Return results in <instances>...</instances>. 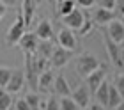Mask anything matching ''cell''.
<instances>
[{
    "mask_svg": "<svg viewBox=\"0 0 124 110\" xmlns=\"http://www.w3.org/2000/svg\"><path fill=\"white\" fill-rule=\"evenodd\" d=\"M37 4H39V0H23V4H21V14H23V20L27 23V27H30V23L34 20Z\"/></svg>",
    "mask_w": 124,
    "mask_h": 110,
    "instance_id": "14",
    "label": "cell"
},
{
    "mask_svg": "<svg viewBox=\"0 0 124 110\" xmlns=\"http://www.w3.org/2000/svg\"><path fill=\"white\" fill-rule=\"evenodd\" d=\"M108 91H110V84H108V80H105V82L96 89V92H94L96 101L101 103L105 108H106V103H108Z\"/></svg>",
    "mask_w": 124,
    "mask_h": 110,
    "instance_id": "17",
    "label": "cell"
},
{
    "mask_svg": "<svg viewBox=\"0 0 124 110\" xmlns=\"http://www.w3.org/2000/svg\"><path fill=\"white\" fill-rule=\"evenodd\" d=\"M53 91L57 92L59 96H69L71 94V87H69V84H67V80H66L64 75H57V76H55Z\"/></svg>",
    "mask_w": 124,
    "mask_h": 110,
    "instance_id": "16",
    "label": "cell"
},
{
    "mask_svg": "<svg viewBox=\"0 0 124 110\" xmlns=\"http://www.w3.org/2000/svg\"><path fill=\"white\" fill-rule=\"evenodd\" d=\"M122 101L121 92L117 91V87L114 84H110V91H108V103H106V108H117Z\"/></svg>",
    "mask_w": 124,
    "mask_h": 110,
    "instance_id": "18",
    "label": "cell"
},
{
    "mask_svg": "<svg viewBox=\"0 0 124 110\" xmlns=\"http://www.w3.org/2000/svg\"><path fill=\"white\" fill-rule=\"evenodd\" d=\"M53 39H46V41H39V46H37V51L36 53L39 55H43V57H46V59H50V55H52V51H53Z\"/></svg>",
    "mask_w": 124,
    "mask_h": 110,
    "instance_id": "19",
    "label": "cell"
},
{
    "mask_svg": "<svg viewBox=\"0 0 124 110\" xmlns=\"http://www.w3.org/2000/svg\"><path fill=\"white\" fill-rule=\"evenodd\" d=\"M27 32V23L23 20V14L18 13L16 20L13 21V25L7 28V34H5V44L7 46H18V41L21 39V36Z\"/></svg>",
    "mask_w": 124,
    "mask_h": 110,
    "instance_id": "1",
    "label": "cell"
},
{
    "mask_svg": "<svg viewBox=\"0 0 124 110\" xmlns=\"http://www.w3.org/2000/svg\"><path fill=\"white\" fill-rule=\"evenodd\" d=\"M46 110H60L59 98H55V96H50L48 100H46Z\"/></svg>",
    "mask_w": 124,
    "mask_h": 110,
    "instance_id": "27",
    "label": "cell"
},
{
    "mask_svg": "<svg viewBox=\"0 0 124 110\" xmlns=\"http://www.w3.org/2000/svg\"><path fill=\"white\" fill-rule=\"evenodd\" d=\"M50 2H53V0H50Z\"/></svg>",
    "mask_w": 124,
    "mask_h": 110,
    "instance_id": "38",
    "label": "cell"
},
{
    "mask_svg": "<svg viewBox=\"0 0 124 110\" xmlns=\"http://www.w3.org/2000/svg\"><path fill=\"white\" fill-rule=\"evenodd\" d=\"M0 2H2L5 7H16V5H18V0H0Z\"/></svg>",
    "mask_w": 124,
    "mask_h": 110,
    "instance_id": "32",
    "label": "cell"
},
{
    "mask_svg": "<svg viewBox=\"0 0 124 110\" xmlns=\"http://www.w3.org/2000/svg\"><path fill=\"white\" fill-rule=\"evenodd\" d=\"M105 80H106V68L103 64H99V68H96L92 73H89L85 76V84H87V87H89L91 92H96V89H98Z\"/></svg>",
    "mask_w": 124,
    "mask_h": 110,
    "instance_id": "6",
    "label": "cell"
},
{
    "mask_svg": "<svg viewBox=\"0 0 124 110\" xmlns=\"http://www.w3.org/2000/svg\"><path fill=\"white\" fill-rule=\"evenodd\" d=\"M11 107H13V94L0 87V110H9Z\"/></svg>",
    "mask_w": 124,
    "mask_h": 110,
    "instance_id": "20",
    "label": "cell"
},
{
    "mask_svg": "<svg viewBox=\"0 0 124 110\" xmlns=\"http://www.w3.org/2000/svg\"><path fill=\"white\" fill-rule=\"evenodd\" d=\"M60 2H62V0H53V4H55V5H59Z\"/></svg>",
    "mask_w": 124,
    "mask_h": 110,
    "instance_id": "36",
    "label": "cell"
},
{
    "mask_svg": "<svg viewBox=\"0 0 124 110\" xmlns=\"http://www.w3.org/2000/svg\"><path fill=\"white\" fill-rule=\"evenodd\" d=\"M36 36L41 39V41H46V39H53V27L50 20H41L39 25L36 27Z\"/></svg>",
    "mask_w": 124,
    "mask_h": 110,
    "instance_id": "15",
    "label": "cell"
},
{
    "mask_svg": "<svg viewBox=\"0 0 124 110\" xmlns=\"http://www.w3.org/2000/svg\"><path fill=\"white\" fill-rule=\"evenodd\" d=\"M101 62L98 60V57H94L91 53H82L78 59L75 60V71L78 76L85 78L89 73H92L96 68H99Z\"/></svg>",
    "mask_w": 124,
    "mask_h": 110,
    "instance_id": "2",
    "label": "cell"
},
{
    "mask_svg": "<svg viewBox=\"0 0 124 110\" xmlns=\"http://www.w3.org/2000/svg\"><path fill=\"white\" fill-rule=\"evenodd\" d=\"M23 85H25V73L21 69H13V75L5 85V91H9L11 94H16L23 89Z\"/></svg>",
    "mask_w": 124,
    "mask_h": 110,
    "instance_id": "10",
    "label": "cell"
},
{
    "mask_svg": "<svg viewBox=\"0 0 124 110\" xmlns=\"http://www.w3.org/2000/svg\"><path fill=\"white\" fill-rule=\"evenodd\" d=\"M71 96L80 108H87L89 103H91V91H89L87 84H80L75 91H71Z\"/></svg>",
    "mask_w": 124,
    "mask_h": 110,
    "instance_id": "11",
    "label": "cell"
},
{
    "mask_svg": "<svg viewBox=\"0 0 124 110\" xmlns=\"http://www.w3.org/2000/svg\"><path fill=\"white\" fill-rule=\"evenodd\" d=\"M117 108H119V110H124V100L121 101V105H119V107H117Z\"/></svg>",
    "mask_w": 124,
    "mask_h": 110,
    "instance_id": "35",
    "label": "cell"
},
{
    "mask_svg": "<svg viewBox=\"0 0 124 110\" xmlns=\"http://www.w3.org/2000/svg\"><path fill=\"white\" fill-rule=\"evenodd\" d=\"M103 43H105L106 51H108V57H110L112 64H114L115 68L122 69V68H124V48L121 46V43L112 41L106 34H105V37H103Z\"/></svg>",
    "mask_w": 124,
    "mask_h": 110,
    "instance_id": "3",
    "label": "cell"
},
{
    "mask_svg": "<svg viewBox=\"0 0 124 110\" xmlns=\"http://www.w3.org/2000/svg\"><path fill=\"white\" fill-rule=\"evenodd\" d=\"M57 43H59V46H62V48H66V50H73L75 51L78 48V39L75 36V32H73L71 28H67V27H64V28L59 30Z\"/></svg>",
    "mask_w": 124,
    "mask_h": 110,
    "instance_id": "5",
    "label": "cell"
},
{
    "mask_svg": "<svg viewBox=\"0 0 124 110\" xmlns=\"http://www.w3.org/2000/svg\"><path fill=\"white\" fill-rule=\"evenodd\" d=\"M75 2L80 5V7H83V9H91L96 4V0H75Z\"/></svg>",
    "mask_w": 124,
    "mask_h": 110,
    "instance_id": "30",
    "label": "cell"
},
{
    "mask_svg": "<svg viewBox=\"0 0 124 110\" xmlns=\"http://www.w3.org/2000/svg\"><path fill=\"white\" fill-rule=\"evenodd\" d=\"M62 18V23H64V27L67 28H71V30H78L82 25H83V21H85V14L82 13L78 7H75L71 11V13H67L64 16H60Z\"/></svg>",
    "mask_w": 124,
    "mask_h": 110,
    "instance_id": "7",
    "label": "cell"
},
{
    "mask_svg": "<svg viewBox=\"0 0 124 110\" xmlns=\"http://www.w3.org/2000/svg\"><path fill=\"white\" fill-rule=\"evenodd\" d=\"M73 55H75L73 50H66V48H62V46H57V48H53L52 55H50V66L60 69L73 59Z\"/></svg>",
    "mask_w": 124,
    "mask_h": 110,
    "instance_id": "4",
    "label": "cell"
},
{
    "mask_svg": "<svg viewBox=\"0 0 124 110\" xmlns=\"http://www.w3.org/2000/svg\"><path fill=\"white\" fill-rule=\"evenodd\" d=\"M117 18L115 13H114V9H106V7H99L94 11V14H92V21H94V25H99V27H103V25H108V23Z\"/></svg>",
    "mask_w": 124,
    "mask_h": 110,
    "instance_id": "12",
    "label": "cell"
},
{
    "mask_svg": "<svg viewBox=\"0 0 124 110\" xmlns=\"http://www.w3.org/2000/svg\"><path fill=\"white\" fill-rule=\"evenodd\" d=\"M39 41H41V39L36 36V32H25L23 36H21V39L18 41V46L23 50V53H36Z\"/></svg>",
    "mask_w": 124,
    "mask_h": 110,
    "instance_id": "8",
    "label": "cell"
},
{
    "mask_svg": "<svg viewBox=\"0 0 124 110\" xmlns=\"http://www.w3.org/2000/svg\"><path fill=\"white\" fill-rule=\"evenodd\" d=\"M114 13H115V16H124V0H117L115 2V7H114Z\"/></svg>",
    "mask_w": 124,
    "mask_h": 110,
    "instance_id": "29",
    "label": "cell"
},
{
    "mask_svg": "<svg viewBox=\"0 0 124 110\" xmlns=\"http://www.w3.org/2000/svg\"><path fill=\"white\" fill-rule=\"evenodd\" d=\"M75 7H76V2H75V0H62V2L57 5V13H59L60 16H64V14H67V13H71Z\"/></svg>",
    "mask_w": 124,
    "mask_h": 110,
    "instance_id": "22",
    "label": "cell"
},
{
    "mask_svg": "<svg viewBox=\"0 0 124 110\" xmlns=\"http://www.w3.org/2000/svg\"><path fill=\"white\" fill-rule=\"evenodd\" d=\"M96 2H99L101 7H106V9H114L115 7V2L117 0H96Z\"/></svg>",
    "mask_w": 124,
    "mask_h": 110,
    "instance_id": "31",
    "label": "cell"
},
{
    "mask_svg": "<svg viewBox=\"0 0 124 110\" xmlns=\"http://www.w3.org/2000/svg\"><path fill=\"white\" fill-rule=\"evenodd\" d=\"M5 11H7V7H5L2 2H0V21H2V18L5 16Z\"/></svg>",
    "mask_w": 124,
    "mask_h": 110,
    "instance_id": "34",
    "label": "cell"
},
{
    "mask_svg": "<svg viewBox=\"0 0 124 110\" xmlns=\"http://www.w3.org/2000/svg\"><path fill=\"white\" fill-rule=\"evenodd\" d=\"M11 75H13V69L11 68H5V66H0V87L5 89V85H7Z\"/></svg>",
    "mask_w": 124,
    "mask_h": 110,
    "instance_id": "25",
    "label": "cell"
},
{
    "mask_svg": "<svg viewBox=\"0 0 124 110\" xmlns=\"http://www.w3.org/2000/svg\"><path fill=\"white\" fill-rule=\"evenodd\" d=\"M87 108H89V110H103L105 107L101 105V103H98V101H96V103H92V105L89 103V107H87Z\"/></svg>",
    "mask_w": 124,
    "mask_h": 110,
    "instance_id": "33",
    "label": "cell"
},
{
    "mask_svg": "<svg viewBox=\"0 0 124 110\" xmlns=\"http://www.w3.org/2000/svg\"><path fill=\"white\" fill-rule=\"evenodd\" d=\"M121 21H122V25H124V16H121Z\"/></svg>",
    "mask_w": 124,
    "mask_h": 110,
    "instance_id": "37",
    "label": "cell"
},
{
    "mask_svg": "<svg viewBox=\"0 0 124 110\" xmlns=\"http://www.w3.org/2000/svg\"><path fill=\"white\" fill-rule=\"evenodd\" d=\"M92 30H94V21H92L91 18H87V16H85V21H83V25L78 28V34H80L82 37H87Z\"/></svg>",
    "mask_w": 124,
    "mask_h": 110,
    "instance_id": "24",
    "label": "cell"
},
{
    "mask_svg": "<svg viewBox=\"0 0 124 110\" xmlns=\"http://www.w3.org/2000/svg\"><path fill=\"white\" fill-rule=\"evenodd\" d=\"M59 103H60V110H78V103L73 100V96H60L59 98Z\"/></svg>",
    "mask_w": 124,
    "mask_h": 110,
    "instance_id": "21",
    "label": "cell"
},
{
    "mask_svg": "<svg viewBox=\"0 0 124 110\" xmlns=\"http://www.w3.org/2000/svg\"><path fill=\"white\" fill-rule=\"evenodd\" d=\"M25 100H27V103H29L30 110H37L39 108V103H41L43 98L37 94V91H32V92H29V94L25 96Z\"/></svg>",
    "mask_w": 124,
    "mask_h": 110,
    "instance_id": "23",
    "label": "cell"
},
{
    "mask_svg": "<svg viewBox=\"0 0 124 110\" xmlns=\"http://www.w3.org/2000/svg\"><path fill=\"white\" fill-rule=\"evenodd\" d=\"M114 85L117 87V91L121 92V96H122V100H124V75H117L115 80H114Z\"/></svg>",
    "mask_w": 124,
    "mask_h": 110,
    "instance_id": "28",
    "label": "cell"
},
{
    "mask_svg": "<svg viewBox=\"0 0 124 110\" xmlns=\"http://www.w3.org/2000/svg\"><path fill=\"white\" fill-rule=\"evenodd\" d=\"M11 108H14V110H30V107H29V103H27L25 98H18L16 101H13V107Z\"/></svg>",
    "mask_w": 124,
    "mask_h": 110,
    "instance_id": "26",
    "label": "cell"
},
{
    "mask_svg": "<svg viewBox=\"0 0 124 110\" xmlns=\"http://www.w3.org/2000/svg\"><path fill=\"white\" fill-rule=\"evenodd\" d=\"M53 82H55V75L52 69H46L39 75V80H37V91L41 92H46V91H52L53 89Z\"/></svg>",
    "mask_w": 124,
    "mask_h": 110,
    "instance_id": "13",
    "label": "cell"
},
{
    "mask_svg": "<svg viewBox=\"0 0 124 110\" xmlns=\"http://www.w3.org/2000/svg\"><path fill=\"white\" fill-rule=\"evenodd\" d=\"M106 36H108L112 41L122 44V41H124V25H122V21L117 20V18L112 20L108 25H106Z\"/></svg>",
    "mask_w": 124,
    "mask_h": 110,
    "instance_id": "9",
    "label": "cell"
}]
</instances>
